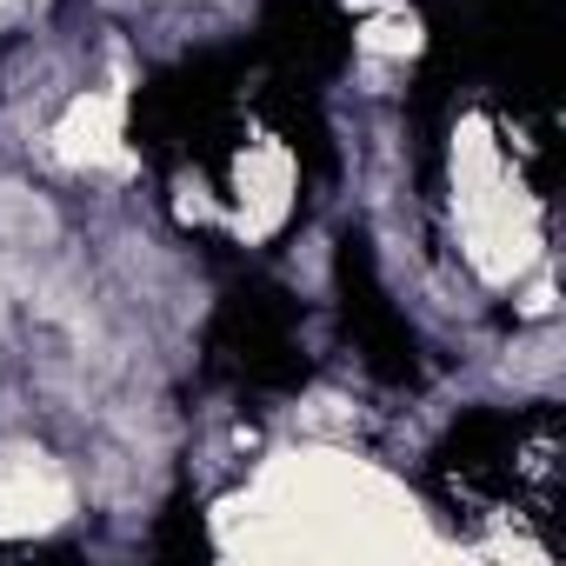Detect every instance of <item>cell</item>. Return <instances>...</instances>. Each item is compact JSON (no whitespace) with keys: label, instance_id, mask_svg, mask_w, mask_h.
<instances>
[{"label":"cell","instance_id":"obj_4","mask_svg":"<svg viewBox=\"0 0 566 566\" xmlns=\"http://www.w3.org/2000/svg\"><path fill=\"white\" fill-rule=\"evenodd\" d=\"M334 287H340V321H347L360 360L374 367V380L413 387V380H420V340H413V327L400 321V307H394L387 287H380L367 233H347V240H340V253H334Z\"/></svg>","mask_w":566,"mask_h":566},{"label":"cell","instance_id":"obj_6","mask_svg":"<svg viewBox=\"0 0 566 566\" xmlns=\"http://www.w3.org/2000/svg\"><path fill=\"white\" fill-rule=\"evenodd\" d=\"M260 114H266V127L287 140L294 154H301V167L321 180V174H334V134H327V114H321V94L307 87V81H266V94H260Z\"/></svg>","mask_w":566,"mask_h":566},{"label":"cell","instance_id":"obj_1","mask_svg":"<svg viewBox=\"0 0 566 566\" xmlns=\"http://www.w3.org/2000/svg\"><path fill=\"white\" fill-rule=\"evenodd\" d=\"M247 54H193L180 67H167L160 81H147L134 94V147L147 160H200V167H227L233 147V87H240Z\"/></svg>","mask_w":566,"mask_h":566},{"label":"cell","instance_id":"obj_3","mask_svg":"<svg viewBox=\"0 0 566 566\" xmlns=\"http://www.w3.org/2000/svg\"><path fill=\"white\" fill-rule=\"evenodd\" d=\"M553 427V413H467L447 427V440L433 447V480L440 493L460 500H520L526 493V467H539L546 453H533V440Z\"/></svg>","mask_w":566,"mask_h":566},{"label":"cell","instance_id":"obj_2","mask_svg":"<svg viewBox=\"0 0 566 566\" xmlns=\"http://www.w3.org/2000/svg\"><path fill=\"white\" fill-rule=\"evenodd\" d=\"M207 367L233 387L253 394H294L307 387L314 360L301 354V307L294 294L266 287V280H240V287L220 301L213 327H207Z\"/></svg>","mask_w":566,"mask_h":566},{"label":"cell","instance_id":"obj_5","mask_svg":"<svg viewBox=\"0 0 566 566\" xmlns=\"http://www.w3.org/2000/svg\"><path fill=\"white\" fill-rule=\"evenodd\" d=\"M347 14L334 0H266L260 8V34H253V54L273 61L280 81H327L347 67Z\"/></svg>","mask_w":566,"mask_h":566},{"label":"cell","instance_id":"obj_7","mask_svg":"<svg viewBox=\"0 0 566 566\" xmlns=\"http://www.w3.org/2000/svg\"><path fill=\"white\" fill-rule=\"evenodd\" d=\"M154 553H160V559H207V553H213V539H207L200 506L174 500V506L154 520Z\"/></svg>","mask_w":566,"mask_h":566}]
</instances>
